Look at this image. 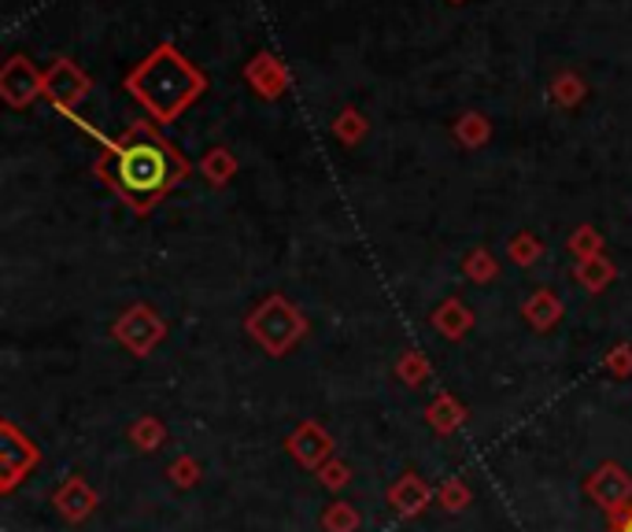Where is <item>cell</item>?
<instances>
[{
	"label": "cell",
	"mask_w": 632,
	"mask_h": 532,
	"mask_svg": "<svg viewBox=\"0 0 632 532\" xmlns=\"http://www.w3.org/2000/svg\"><path fill=\"white\" fill-rule=\"evenodd\" d=\"M100 174L133 211H149L167 189L185 178V159L152 126L137 123L122 141L108 145Z\"/></svg>",
	"instance_id": "6da1fadb"
},
{
	"label": "cell",
	"mask_w": 632,
	"mask_h": 532,
	"mask_svg": "<svg viewBox=\"0 0 632 532\" xmlns=\"http://www.w3.org/2000/svg\"><path fill=\"white\" fill-rule=\"evenodd\" d=\"M130 93L156 119H174L200 93V74L189 67L182 52L156 49L152 56L130 74Z\"/></svg>",
	"instance_id": "7a4b0ae2"
},
{
	"label": "cell",
	"mask_w": 632,
	"mask_h": 532,
	"mask_svg": "<svg viewBox=\"0 0 632 532\" xmlns=\"http://www.w3.org/2000/svg\"><path fill=\"white\" fill-rule=\"evenodd\" d=\"M618 532H632V514H629L625 521H621V529H618Z\"/></svg>",
	"instance_id": "3957f363"
}]
</instances>
